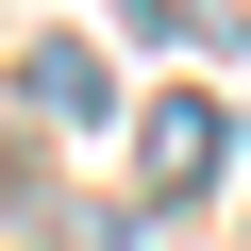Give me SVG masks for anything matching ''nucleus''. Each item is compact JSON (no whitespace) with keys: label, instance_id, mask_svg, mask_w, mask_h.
<instances>
[{"label":"nucleus","instance_id":"1","mask_svg":"<svg viewBox=\"0 0 251 251\" xmlns=\"http://www.w3.org/2000/svg\"><path fill=\"white\" fill-rule=\"evenodd\" d=\"M17 84H34V117H67V134H84V117H117V84H100V50H34Z\"/></svg>","mask_w":251,"mask_h":251},{"label":"nucleus","instance_id":"2","mask_svg":"<svg viewBox=\"0 0 251 251\" xmlns=\"http://www.w3.org/2000/svg\"><path fill=\"white\" fill-rule=\"evenodd\" d=\"M218 151H234V134H218V117H201V100H168V117H151V168H168V184H201Z\"/></svg>","mask_w":251,"mask_h":251}]
</instances>
